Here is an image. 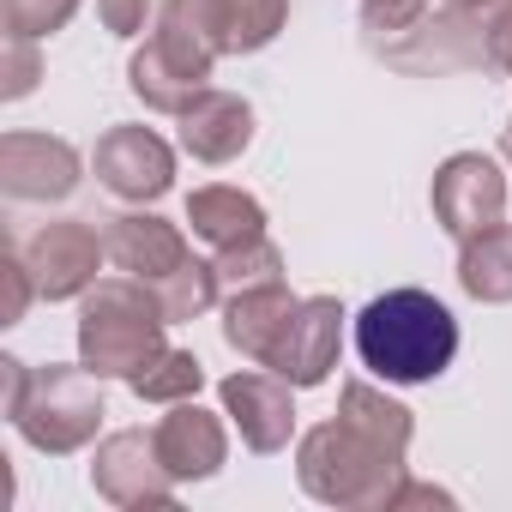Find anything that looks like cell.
I'll use <instances>...</instances> for the list:
<instances>
[{
    "label": "cell",
    "instance_id": "6da1fadb",
    "mask_svg": "<svg viewBox=\"0 0 512 512\" xmlns=\"http://www.w3.org/2000/svg\"><path fill=\"white\" fill-rule=\"evenodd\" d=\"M410 434H416V416L398 398H386L374 380H344L338 416L296 440V476L320 506L392 512L398 488L410 482L404 470Z\"/></svg>",
    "mask_w": 512,
    "mask_h": 512
},
{
    "label": "cell",
    "instance_id": "7a4b0ae2",
    "mask_svg": "<svg viewBox=\"0 0 512 512\" xmlns=\"http://www.w3.org/2000/svg\"><path fill=\"white\" fill-rule=\"evenodd\" d=\"M0 410L25 434V446H37L43 458H67L79 446L97 440L103 428V374H91L85 362H49L31 368L19 356H0Z\"/></svg>",
    "mask_w": 512,
    "mask_h": 512
},
{
    "label": "cell",
    "instance_id": "3957f363",
    "mask_svg": "<svg viewBox=\"0 0 512 512\" xmlns=\"http://www.w3.org/2000/svg\"><path fill=\"white\" fill-rule=\"evenodd\" d=\"M356 356L386 386H428L458 356V320L428 290H386L356 314Z\"/></svg>",
    "mask_w": 512,
    "mask_h": 512
},
{
    "label": "cell",
    "instance_id": "277c9868",
    "mask_svg": "<svg viewBox=\"0 0 512 512\" xmlns=\"http://www.w3.org/2000/svg\"><path fill=\"white\" fill-rule=\"evenodd\" d=\"M217 61H223V37L211 25L205 0H163L151 43L133 49V61H127V85L145 109L181 115L199 91H211Z\"/></svg>",
    "mask_w": 512,
    "mask_h": 512
},
{
    "label": "cell",
    "instance_id": "5b68a950",
    "mask_svg": "<svg viewBox=\"0 0 512 512\" xmlns=\"http://www.w3.org/2000/svg\"><path fill=\"white\" fill-rule=\"evenodd\" d=\"M163 332H169V314L151 284L103 278L85 290V308H79V362L103 380H133L169 350Z\"/></svg>",
    "mask_w": 512,
    "mask_h": 512
},
{
    "label": "cell",
    "instance_id": "8992f818",
    "mask_svg": "<svg viewBox=\"0 0 512 512\" xmlns=\"http://www.w3.org/2000/svg\"><path fill=\"white\" fill-rule=\"evenodd\" d=\"M506 193H512V181H506V169L488 151H452L434 169L428 205H434V223L452 241H470V235L506 223Z\"/></svg>",
    "mask_w": 512,
    "mask_h": 512
},
{
    "label": "cell",
    "instance_id": "52a82bcc",
    "mask_svg": "<svg viewBox=\"0 0 512 512\" xmlns=\"http://www.w3.org/2000/svg\"><path fill=\"white\" fill-rule=\"evenodd\" d=\"M368 49L404 73H458V67H488L482 61V25L452 13V7H422L410 25L368 37Z\"/></svg>",
    "mask_w": 512,
    "mask_h": 512
},
{
    "label": "cell",
    "instance_id": "ba28073f",
    "mask_svg": "<svg viewBox=\"0 0 512 512\" xmlns=\"http://www.w3.org/2000/svg\"><path fill=\"white\" fill-rule=\"evenodd\" d=\"M91 488L109 500V506H169L175 500V476L157 452V434L145 428H115L97 440L91 452Z\"/></svg>",
    "mask_w": 512,
    "mask_h": 512
},
{
    "label": "cell",
    "instance_id": "9c48e42d",
    "mask_svg": "<svg viewBox=\"0 0 512 512\" xmlns=\"http://www.w3.org/2000/svg\"><path fill=\"white\" fill-rule=\"evenodd\" d=\"M109 260V241L85 223V217H61V223H43L31 241H25V266L37 278V296L43 302H73L97 284V266Z\"/></svg>",
    "mask_w": 512,
    "mask_h": 512
},
{
    "label": "cell",
    "instance_id": "30bf717a",
    "mask_svg": "<svg viewBox=\"0 0 512 512\" xmlns=\"http://www.w3.org/2000/svg\"><path fill=\"white\" fill-rule=\"evenodd\" d=\"M338 350H344V302L338 296H302V308L290 314V326H284L266 368L278 380H290L296 392H308V386L332 380Z\"/></svg>",
    "mask_w": 512,
    "mask_h": 512
},
{
    "label": "cell",
    "instance_id": "8fae6325",
    "mask_svg": "<svg viewBox=\"0 0 512 512\" xmlns=\"http://www.w3.org/2000/svg\"><path fill=\"white\" fill-rule=\"evenodd\" d=\"M91 163H97V181L127 205H151L175 187V151L151 127H109L97 139Z\"/></svg>",
    "mask_w": 512,
    "mask_h": 512
},
{
    "label": "cell",
    "instance_id": "7c38bea8",
    "mask_svg": "<svg viewBox=\"0 0 512 512\" xmlns=\"http://www.w3.org/2000/svg\"><path fill=\"white\" fill-rule=\"evenodd\" d=\"M296 386L278 380V374H260V368H241L217 386L223 398V416L241 428L247 452H284L290 434H296Z\"/></svg>",
    "mask_w": 512,
    "mask_h": 512
},
{
    "label": "cell",
    "instance_id": "4fadbf2b",
    "mask_svg": "<svg viewBox=\"0 0 512 512\" xmlns=\"http://www.w3.org/2000/svg\"><path fill=\"white\" fill-rule=\"evenodd\" d=\"M85 157L55 133H7L0 139V193L7 199H67L79 187Z\"/></svg>",
    "mask_w": 512,
    "mask_h": 512
},
{
    "label": "cell",
    "instance_id": "5bb4252c",
    "mask_svg": "<svg viewBox=\"0 0 512 512\" xmlns=\"http://www.w3.org/2000/svg\"><path fill=\"white\" fill-rule=\"evenodd\" d=\"M103 241H109V266L127 272V278H139V284H163L169 272H181V266L193 260L187 235H181L175 223L151 217V211H127V217H115V223L103 229Z\"/></svg>",
    "mask_w": 512,
    "mask_h": 512
},
{
    "label": "cell",
    "instance_id": "9a60e30c",
    "mask_svg": "<svg viewBox=\"0 0 512 512\" xmlns=\"http://www.w3.org/2000/svg\"><path fill=\"white\" fill-rule=\"evenodd\" d=\"M175 121H181V151L193 163H235L253 145V103L235 91H199Z\"/></svg>",
    "mask_w": 512,
    "mask_h": 512
},
{
    "label": "cell",
    "instance_id": "2e32d148",
    "mask_svg": "<svg viewBox=\"0 0 512 512\" xmlns=\"http://www.w3.org/2000/svg\"><path fill=\"white\" fill-rule=\"evenodd\" d=\"M151 434H157V452H163V464H169L175 482H205L229 458V434H223V422L211 410H199V398L169 404V416Z\"/></svg>",
    "mask_w": 512,
    "mask_h": 512
},
{
    "label": "cell",
    "instance_id": "e0dca14e",
    "mask_svg": "<svg viewBox=\"0 0 512 512\" xmlns=\"http://www.w3.org/2000/svg\"><path fill=\"white\" fill-rule=\"evenodd\" d=\"M296 308H302V296H290V284H260V290L223 296V338H229V350L266 368Z\"/></svg>",
    "mask_w": 512,
    "mask_h": 512
},
{
    "label": "cell",
    "instance_id": "ac0fdd59",
    "mask_svg": "<svg viewBox=\"0 0 512 512\" xmlns=\"http://www.w3.org/2000/svg\"><path fill=\"white\" fill-rule=\"evenodd\" d=\"M187 223H193V235L211 253H223V247H241L253 235H266V205L253 199L247 187L211 181V187H193L187 193Z\"/></svg>",
    "mask_w": 512,
    "mask_h": 512
},
{
    "label": "cell",
    "instance_id": "d6986e66",
    "mask_svg": "<svg viewBox=\"0 0 512 512\" xmlns=\"http://www.w3.org/2000/svg\"><path fill=\"white\" fill-rule=\"evenodd\" d=\"M458 284H464V296L482 302V308L512 302V229H506V223H494V229L458 241Z\"/></svg>",
    "mask_w": 512,
    "mask_h": 512
},
{
    "label": "cell",
    "instance_id": "ffe728a7",
    "mask_svg": "<svg viewBox=\"0 0 512 512\" xmlns=\"http://www.w3.org/2000/svg\"><path fill=\"white\" fill-rule=\"evenodd\" d=\"M205 7L223 37V55H260L290 19V0H205Z\"/></svg>",
    "mask_w": 512,
    "mask_h": 512
},
{
    "label": "cell",
    "instance_id": "44dd1931",
    "mask_svg": "<svg viewBox=\"0 0 512 512\" xmlns=\"http://www.w3.org/2000/svg\"><path fill=\"white\" fill-rule=\"evenodd\" d=\"M151 290H157L169 326H193V320H205V314L223 302V284H217V266H211V260H187L181 272H169V278L151 284Z\"/></svg>",
    "mask_w": 512,
    "mask_h": 512
},
{
    "label": "cell",
    "instance_id": "7402d4cb",
    "mask_svg": "<svg viewBox=\"0 0 512 512\" xmlns=\"http://www.w3.org/2000/svg\"><path fill=\"white\" fill-rule=\"evenodd\" d=\"M133 398H145V404H181V398H199V386H205V362L193 356V350H163L151 368H139L133 380Z\"/></svg>",
    "mask_w": 512,
    "mask_h": 512
},
{
    "label": "cell",
    "instance_id": "603a6c76",
    "mask_svg": "<svg viewBox=\"0 0 512 512\" xmlns=\"http://www.w3.org/2000/svg\"><path fill=\"white\" fill-rule=\"evenodd\" d=\"M211 266H217L223 296H235V290H260V284H284V253H278L266 235H253V241H241V247H223Z\"/></svg>",
    "mask_w": 512,
    "mask_h": 512
},
{
    "label": "cell",
    "instance_id": "cb8c5ba5",
    "mask_svg": "<svg viewBox=\"0 0 512 512\" xmlns=\"http://www.w3.org/2000/svg\"><path fill=\"white\" fill-rule=\"evenodd\" d=\"M79 13V0H7V37H55Z\"/></svg>",
    "mask_w": 512,
    "mask_h": 512
},
{
    "label": "cell",
    "instance_id": "d4e9b609",
    "mask_svg": "<svg viewBox=\"0 0 512 512\" xmlns=\"http://www.w3.org/2000/svg\"><path fill=\"white\" fill-rule=\"evenodd\" d=\"M0 97L7 103H19V97H31L37 91V79H43V55H37V37H7L0 43Z\"/></svg>",
    "mask_w": 512,
    "mask_h": 512
},
{
    "label": "cell",
    "instance_id": "484cf974",
    "mask_svg": "<svg viewBox=\"0 0 512 512\" xmlns=\"http://www.w3.org/2000/svg\"><path fill=\"white\" fill-rule=\"evenodd\" d=\"M157 13H163V0H97V19L109 37H139Z\"/></svg>",
    "mask_w": 512,
    "mask_h": 512
},
{
    "label": "cell",
    "instance_id": "4316f807",
    "mask_svg": "<svg viewBox=\"0 0 512 512\" xmlns=\"http://www.w3.org/2000/svg\"><path fill=\"white\" fill-rule=\"evenodd\" d=\"M0 278H7V326H19L25 308H31V296H37V278L25 266V253H7V260H0Z\"/></svg>",
    "mask_w": 512,
    "mask_h": 512
},
{
    "label": "cell",
    "instance_id": "83f0119b",
    "mask_svg": "<svg viewBox=\"0 0 512 512\" xmlns=\"http://www.w3.org/2000/svg\"><path fill=\"white\" fill-rule=\"evenodd\" d=\"M422 7H428V0H362V31L368 37H386L398 25H410Z\"/></svg>",
    "mask_w": 512,
    "mask_h": 512
},
{
    "label": "cell",
    "instance_id": "f1b7e54d",
    "mask_svg": "<svg viewBox=\"0 0 512 512\" xmlns=\"http://www.w3.org/2000/svg\"><path fill=\"white\" fill-rule=\"evenodd\" d=\"M482 61L488 73H512V7L482 25Z\"/></svg>",
    "mask_w": 512,
    "mask_h": 512
},
{
    "label": "cell",
    "instance_id": "f546056e",
    "mask_svg": "<svg viewBox=\"0 0 512 512\" xmlns=\"http://www.w3.org/2000/svg\"><path fill=\"white\" fill-rule=\"evenodd\" d=\"M404 506H452V494L434 488V482H404L398 500H392V512H404Z\"/></svg>",
    "mask_w": 512,
    "mask_h": 512
},
{
    "label": "cell",
    "instance_id": "4dcf8cb0",
    "mask_svg": "<svg viewBox=\"0 0 512 512\" xmlns=\"http://www.w3.org/2000/svg\"><path fill=\"white\" fill-rule=\"evenodd\" d=\"M440 7H452V13H464V19H476V25H488L494 13L512 7V0H440Z\"/></svg>",
    "mask_w": 512,
    "mask_h": 512
},
{
    "label": "cell",
    "instance_id": "1f68e13d",
    "mask_svg": "<svg viewBox=\"0 0 512 512\" xmlns=\"http://www.w3.org/2000/svg\"><path fill=\"white\" fill-rule=\"evenodd\" d=\"M500 157H506V163H512V127H506V133H500Z\"/></svg>",
    "mask_w": 512,
    "mask_h": 512
}]
</instances>
